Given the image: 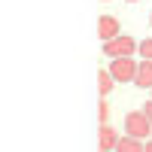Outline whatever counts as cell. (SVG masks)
<instances>
[{"instance_id": "6da1fadb", "label": "cell", "mask_w": 152, "mask_h": 152, "mask_svg": "<svg viewBox=\"0 0 152 152\" xmlns=\"http://www.w3.org/2000/svg\"><path fill=\"white\" fill-rule=\"evenodd\" d=\"M125 134L134 137V140H149L152 122L146 119V113H128L125 116Z\"/></svg>"}, {"instance_id": "7a4b0ae2", "label": "cell", "mask_w": 152, "mask_h": 152, "mask_svg": "<svg viewBox=\"0 0 152 152\" xmlns=\"http://www.w3.org/2000/svg\"><path fill=\"white\" fill-rule=\"evenodd\" d=\"M137 67H140V64H137L134 55H131V58H113L107 70L113 73V79H116V82H134Z\"/></svg>"}, {"instance_id": "3957f363", "label": "cell", "mask_w": 152, "mask_h": 152, "mask_svg": "<svg viewBox=\"0 0 152 152\" xmlns=\"http://www.w3.org/2000/svg\"><path fill=\"white\" fill-rule=\"evenodd\" d=\"M137 52V40L134 37H116V40H110V43H104V55H110V58H131Z\"/></svg>"}, {"instance_id": "277c9868", "label": "cell", "mask_w": 152, "mask_h": 152, "mask_svg": "<svg viewBox=\"0 0 152 152\" xmlns=\"http://www.w3.org/2000/svg\"><path fill=\"white\" fill-rule=\"evenodd\" d=\"M119 31H122V24H119L116 15H100V18H97V37H100L104 43H110V40H116V37H122Z\"/></svg>"}, {"instance_id": "5b68a950", "label": "cell", "mask_w": 152, "mask_h": 152, "mask_svg": "<svg viewBox=\"0 0 152 152\" xmlns=\"http://www.w3.org/2000/svg\"><path fill=\"white\" fill-rule=\"evenodd\" d=\"M119 140H122V137L116 134L113 125H100V128H97V146H100V152H116Z\"/></svg>"}, {"instance_id": "8992f818", "label": "cell", "mask_w": 152, "mask_h": 152, "mask_svg": "<svg viewBox=\"0 0 152 152\" xmlns=\"http://www.w3.org/2000/svg\"><path fill=\"white\" fill-rule=\"evenodd\" d=\"M134 85H140V88H152V61H143V58H140V67H137Z\"/></svg>"}, {"instance_id": "52a82bcc", "label": "cell", "mask_w": 152, "mask_h": 152, "mask_svg": "<svg viewBox=\"0 0 152 152\" xmlns=\"http://www.w3.org/2000/svg\"><path fill=\"white\" fill-rule=\"evenodd\" d=\"M116 152H146V140H134V137L125 134L116 146Z\"/></svg>"}, {"instance_id": "ba28073f", "label": "cell", "mask_w": 152, "mask_h": 152, "mask_svg": "<svg viewBox=\"0 0 152 152\" xmlns=\"http://www.w3.org/2000/svg\"><path fill=\"white\" fill-rule=\"evenodd\" d=\"M113 85H116V79H113V73H110V70H100V73H97V91H100V94L107 97V94L113 91Z\"/></svg>"}, {"instance_id": "9c48e42d", "label": "cell", "mask_w": 152, "mask_h": 152, "mask_svg": "<svg viewBox=\"0 0 152 152\" xmlns=\"http://www.w3.org/2000/svg\"><path fill=\"white\" fill-rule=\"evenodd\" d=\"M140 55H143V61H152V37L140 40Z\"/></svg>"}, {"instance_id": "30bf717a", "label": "cell", "mask_w": 152, "mask_h": 152, "mask_svg": "<svg viewBox=\"0 0 152 152\" xmlns=\"http://www.w3.org/2000/svg\"><path fill=\"white\" fill-rule=\"evenodd\" d=\"M97 116H100V125H110V122H107V119H110V104H107V100H100Z\"/></svg>"}, {"instance_id": "8fae6325", "label": "cell", "mask_w": 152, "mask_h": 152, "mask_svg": "<svg viewBox=\"0 0 152 152\" xmlns=\"http://www.w3.org/2000/svg\"><path fill=\"white\" fill-rule=\"evenodd\" d=\"M143 113H146V119L152 122V100H146V104H143Z\"/></svg>"}, {"instance_id": "7c38bea8", "label": "cell", "mask_w": 152, "mask_h": 152, "mask_svg": "<svg viewBox=\"0 0 152 152\" xmlns=\"http://www.w3.org/2000/svg\"><path fill=\"white\" fill-rule=\"evenodd\" d=\"M146 152H152V137H149V140H146Z\"/></svg>"}, {"instance_id": "4fadbf2b", "label": "cell", "mask_w": 152, "mask_h": 152, "mask_svg": "<svg viewBox=\"0 0 152 152\" xmlns=\"http://www.w3.org/2000/svg\"><path fill=\"white\" fill-rule=\"evenodd\" d=\"M128 3H137V0H128Z\"/></svg>"}, {"instance_id": "5bb4252c", "label": "cell", "mask_w": 152, "mask_h": 152, "mask_svg": "<svg viewBox=\"0 0 152 152\" xmlns=\"http://www.w3.org/2000/svg\"><path fill=\"white\" fill-rule=\"evenodd\" d=\"M149 24H152V15H149Z\"/></svg>"}]
</instances>
